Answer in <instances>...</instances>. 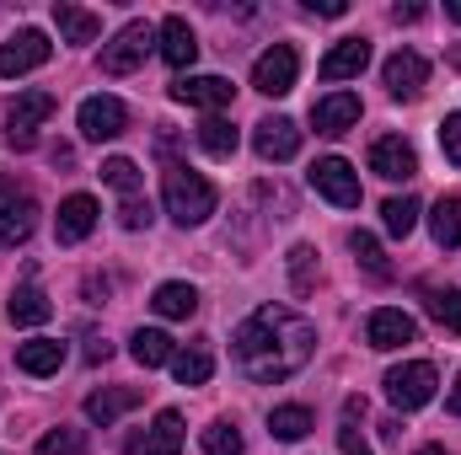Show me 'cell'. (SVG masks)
I'll return each instance as SVG.
<instances>
[{
  "mask_svg": "<svg viewBox=\"0 0 461 455\" xmlns=\"http://www.w3.org/2000/svg\"><path fill=\"white\" fill-rule=\"evenodd\" d=\"M236 364L247 380L258 386H279L290 380L295 370H306L312 348H317V327L290 311V306H258L241 327H236Z\"/></svg>",
  "mask_w": 461,
  "mask_h": 455,
  "instance_id": "cell-1",
  "label": "cell"
},
{
  "mask_svg": "<svg viewBox=\"0 0 461 455\" xmlns=\"http://www.w3.org/2000/svg\"><path fill=\"white\" fill-rule=\"evenodd\" d=\"M161 199H167V215H172L183 230L204 226V220L215 215V188H210V177L194 172V166H167V177H161Z\"/></svg>",
  "mask_w": 461,
  "mask_h": 455,
  "instance_id": "cell-2",
  "label": "cell"
},
{
  "mask_svg": "<svg viewBox=\"0 0 461 455\" xmlns=\"http://www.w3.org/2000/svg\"><path fill=\"white\" fill-rule=\"evenodd\" d=\"M386 397H392V407L397 413H413V407H424L429 397H435V386H440V375H435V364L429 359H408V364H397V370H386Z\"/></svg>",
  "mask_w": 461,
  "mask_h": 455,
  "instance_id": "cell-3",
  "label": "cell"
},
{
  "mask_svg": "<svg viewBox=\"0 0 461 455\" xmlns=\"http://www.w3.org/2000/svg\"><path fill=\"white\" fill-rule=\"evenodd\" d=\"M150 43H156V27H150V22H123L113 32V43H103V76H129V70H140L145 54H150Z\"/></svg>",
  "mask_w": 461,
  "mask_h": 455,
  "instance_id": "cell-4",
  "label": "cell"
},
{
  "mask_svg": "<svg viewBox=\"0 0 461 455\" xmlns=\"http://www.w3.org/2000/svg\"><path fill=\"white\" fill-rule=\"evenodd\" d=\"M54 92H16L11 97V108H5V134H11V145L16 150H27L32 145V134H38V123H49L54 118Z\"/></svg>",
  "mask_w": 461,
  "mask_h": 455,
  "instance_id": "cell-5",
  "label": "cell"
},
{
  "mask_svg": "<svg viewBox=\"0 0 461 455\" xmlns=\"http://www.w3.org/2000/svg\"><path fill=\"white\" fill-rule=\"evenodd\" d=\"M295 76H301V54H295L290 43H274V49L258 54V65H252V86H258L263 97H290V92H295Z\"/></svg>",
  "mask_w": 461,
  "mask_h": 455,
  "instance_id": "cell-6",
  "label": "cell"
},
{
  "mask_svg": "<svg viewBox=\"0 0 461 455\" xmlns=\"http://www.w3.org/2000/svg\"><path fill=\"white\" fill-rule=\"evenodd\" d=\"M306 183H312L328 204H339V210H354V204H359V172L348 166L344 156H322V161L306 172Z\"/></svg>",
  "mask_w": 461,
  "mask_h": 455,
  "instance_id": "cell-7",
  "label": "cell"
},
{
  "mask_svg": "<svg viewBox=\"0 0 461 455\" xmlns=\"http://www.w3.org/2000/svg\"><path fill=\"white\" fill-rule=\"evenodd\" d=\"M49 54H54V43H49L38 27H22V32H11V38L0 43V76H5V81H16V76L38 70Z\"/></svg>",
  "mask_w": 461,
  "mask_h": 455,
  "instance_id": "cell-8",
  "label": "cell"
},
{
  "mask_svg": "<svg viewBox=\"0 0 461 455\" xmlns=\"http://www.w3.org/2000/svg\"><path fill=\"white\" fill-rule=\"evenodd\" d=\"M381 81H386V92H392L397 103H413V97L424 92V81H429V59L413 54V49H397V54L381 65Z\"/></svg>",
  "mask_w": 461,
  "mask_h": 455,
  "instance_id": "cell-9",
  "label": "cell"
},
{
  "mask_svg": "<svg viewBox=\"0 0 461 455\" xmlns=\"http://www.w3.org/2000/svg\"><path fill=\"white\" fill-rule=\"evenodd\" d=\"M230 97H236V86L226 76H183V81H172V103H183V108L221 113V108H230Z\"/></svg>",
  "mask_w": 461,
  "mask_h": 455,
  "instance_id": "cell-10",
  "label": "cell"
},
{
  "mask_svg": "<svg viewBox=\"0 0 461 455\" xmlns=\"http://www.w3.org/2000/svg\"><path fill=\"white\" fill-rule=\"evenodd\" d=\"M370 172L386 177V183H408V177H419V156L402 134H381L370 145Z\"/></svg>",
  "mask_w": 461,
  "mask_h": 455,
  "instance_id": "cell-11",
  "label": "cell"
},
{
  "mask_svg": "<svg viewBox=\"0 0 461 455\" xmlns=\"http://www.w3.org/2000/svg\"><path fill=\"white\" fill-rule=\"evenodd\" d=\"M76 123H81V134L86 139H118L123 129H129V108L118 103V97H86L81 103V113H76Z\"/></svg>",
  "mask_w": 461,
  "mask_h": 455,
  "instance_id": "cell-12",
  "label": "cell"
},
{
  "mask_svg": "<svg viewBox=\"0 0 461 455\" xmlns=\"http://www.w3.org/2000/svg\"><path fill=\"white\" fill-rule=\"evenodd\" d=\"M419 338V322L408 317V311H370V322H365V343L370 348H381V353H392V348H402V343Z\"/></svg>",
  "mask_w": 461,
  "mask_h": 455,
  "instance_id": "cell-13",
  "label": "cell"
},
{
  "mask_svg": "<svg viewBox=\"0 0 461 455\" xmlns=\"http://www.w3.org/2000/svg\"><path fill=\"white\" fill-rule=\"evenodd\" d=\"M252 145H258L263 161H295V156H301V129H295L290 118H263V123L252 129Z\"/></svg>",
  "mask_w": 461,
  "mask_h": 455,
  "instance_id": "cell-14",
  "label": "cell"
},
{
  "mask_svg": "<svg viewBox=\"0 0 461 455\" xmlns=\"http://www.w3.org/2000/svg\"><path fill=\"white\" fill-rule=\"evenodd\" d=\"M97 199L92 193H70L65 204H59V220H54V236L65 241V246H76V241H86L92 236V226H97Z\"/></svg>",
  "mask_w": 461,
  "mask_h": 455,
  "instance_id": "cell-15",
  "label": "cell"
},
{
  "mask_svg": "<svg viewBox=\"0 0 461 455\" xmlns=\"http://www.w3.org/2000/svg\"><path fill=\"white\" fill-rule=\"evenodd\" d=\"M354 123H359V97L354 92H328V97L312 103V129L317 134H344Z\"/></svg>",
  "mask_w": 461,
  "mask_h": 455,
  "instance_id": "cell-16",
  "label": "cell"
},
{
  "mask_svg": "<svg viewBox=\"0 0 461 455\" xmlns=\"http://www.w3.org/2000/svg\"><path fill=\"white\" fill-rule=\"evenodd\" d=\"M365 65H370V43H365V38H339V43L322 54L317 76H322V81H348V76H359Z\"/></svg>",
  "mask_w": 461,
  "mask_h": 455,
  "instance_id": "cell-17",
  "label": "cell"
},
{
  "mask_svg": "<svg viewBox=\"0 0 461 455\" xmlns=\"http://www.w3.org/2000/svg\"><path fill=\"white\" fill-rule=\"evenodd\" d=\"M156 38H161V59H167L172 70H188V65L199 59V38H194V27H188L183 16H167V22L156 27Z\"/></svg>",
  "mask_w": 461,
  "mask_h": 455,
  "instance_id": "cell-18",
  "label": "cell"
},
{
  "mask_svg": "<svg viewBox=\"0 0 461 455\" xmlns=\"http://www.w3.org/2000/svg\"><path fill=\"white\" fill-rule=\"evenodd\" d=\"M140 402H145V391H140V386H103V391H92V397H86V418L108 429V424H118V418H123L129 407H140Z\"/></svg>",
  "mask_w": 461,
  "mask_h": 455,
  "instance_id": "cell-19",
  "label": "cell"
},
{
  "mask_svg": "<svg viewBox=\"0 0 461 455\" xmlns=\"http://www.w3.org/2000/svg\"><path fill=\"white\" fill-rule=\"evenodd\" d=\"M5 317H11V327H43V322L54 317V300H49L38 284H22V290H11V300H5Z\"/></svg>",
  "mask_w": 461,
  "mask_h": 455,
  "instance_id": "cell-20",
  "label": "cell"
},
{
  "mask_svg": "<svg viewBox=\"0 0 461 455\" xmlns=\"http://www.w3.org/2000/svg\"><path fill=\"white\" fill-rule=\"evenodd\" d=\"M32 226H38V204L22 193H11L5 204H0V246H22L27 236H32Z\"/></svg>",
  "mask_w": 461,
  "mask_h": 455,
  "instance_id": "cell-21",
  "label": "cell"
},
{
  "mask_svg": "<svg viewBox=\"0 0 461 455\" xmlns=\"http://www.w3.org/2000/svg\"><path fill=\"white\" fill-rule=\"evenodd\" d=\"M150 306H156L167 322H188V317L199 311V290H194V284H183V279H167V284H156Z\"/></svg>",
  "mask_w": 461,
  "mask_h": 455,
  "instance_id": "cell-22",
  "label": "cell"
},
{
  "mask_svg": "<svg viewBox=\"0 0 461 455\" xmlns=\"http://www.w3.org/2000/svg\"><path fill=\"white\" fill-rule=\"evenodd\" d=\"M59 364H65L59 338H27L16 348V370H27V375H59Z\"/></svg>",
  "mask_w": 461,
  "mask_h": 455,
  "instance_id": "cell-23",
  "label": "cell"
},
{
  "mask_svg": "<svg viewBox=\"0 0 461 455\" xmlns=\"http://www.w3.org/2000/svg\"><path fill=\"white\" fill-rule=\"evenodd\" d=\"M54 27H59L65 43H97V32H103V22L92 11L70 5V0H54Z\"/></svg>",
  "mask_w": 461,
  "mask_h": 455,
  "instance_id": "cell-24",
  "label": "cell"
},
{
  "mask_svg": "<svg viewBox=\"0 0 461 455\" xmlns=\"http://www.w3.org/2000/svg\"><path fill=\"white\" fill-rule=\"evenodd\" d=\"M172 375H177V386H204V380L215 375V353H210V343H188V348H177V353H172Z\"/></svg>",
  "mask_w": 461,
  "mask_h": 455,
  "instance_id": "cell-25",
  "label": "cell"
},
{
  "mask_svg": "<svg viewBox=\"0 0 461 455\" xmlns=\"http://www.w3.org/2000/svg\"><path fill=\"white\" fill-rule=\"evenodd\" d=\"M183 451V413H156V424H150V434H145V445L140 455H177Z\"/></svg>",
  "mask_w": 461,
  "mask_h": 455,
  "instance_id": "cell-26",
  "label": "cell"
},
{
  "mask_svg": "<svg viewBox=\"0 0 461 455\" xmlns=\"http://www.w3.org/2000/svg\"><path fill=\"white\" fill-rule=\"evenodd\" d=\"M129 353H134V364H145V370H161V364H172V338L161 333V327H140L134 338H129Z\"/></svg>",
  "mask_w": 461,
  "mask_h": 455,
  "instance_id": "cell-27",
  "label": "cell"
},
{
  "mask_svg": "<svg viewBox=\"0 0 461 455\" xmlns=\"http://www.w3.org/2000/svg\"><path fill=\"white\" fill-rule=\"evenodd\" d=\"M429 230L440 246H461V193H446L435 210H429Z\"/></svg>",
  "mask_w": 461,
  "mask_h": 455,
  "instance_id": "cell-28",
  "label": "cell"
},
{
  "mask_svg": "<svg viewBox=\"0 0 461 455\" xmlns=\"http://www.w3.org/2000/svg\"><path fill=\"white\" fill-rule=\"evenodd\" d=\"M199 145H204L215 161H230V156H236V123L221 118V113H210L204 123H199Z\"/></svg>",
  "mask_w": 461,
  "mask_h": 455,
  "instance_id": "cell-29",
  "label": "cell"
},
{
  "mask_svg": "<svg viewBox=\"0 0 461 455\" xmlns=\"http://www.w3.org/2000/svg\"><path fill=\"white\" fill-rule=\"evenodd\" d=\"M312 429H317V424H312V413H306L301 402H290V407H274V413H268V434H274V440H306Z\"/></svg>",
  "mask_w": 461,
  "mask_h": 455,
  "instance_id": "cell-30",
  "label": "cell"
},
{
  "mask_svg": "<svg viewBox=\"0 0 461 455\" xmlns=\"http://www.w3.org/2000/svg\"><path fill=\"white\" fill-rule=\"evenodd\" d=\"M348 252H354V263L365 268V273H375V279H386L392 268H386V257H381V241L370 236V230H354L348 236Z\"/></svg>",
  "mask_w": 461,
  "mask_h": 455,
  "instance_id": "cell-31",
  "label": "cell"
},
{
  "mask_svg": "<svg viewBox=\"0 0 461 455\" xmlns=\"http://www.w3.org/2000/svg\"><path fill=\"white\" fill-rule=\"evenodd\" d=\"M381 226L392 230V236H408V230L419 226V199H408V193L402 199H386L381 204Z\"/></svg>",
  "mask_w": 461,
  "mask_h": 455,
  "instance_id": "cell-32",
  "label": "cell"
},
{
  "mask_svg": "<svg viewBox=\"0 0 461 455\" xmlns=\"http://www.w3.org/2000/svg\"><path fill=\"white\" fill-rule=\"evenodd\" d=\"M429 317H435L446 333L461 338V290H435V295H429Z\"/></svg>",
  "mask_w": 461,
  "mask_h": 455,
  "instance_id": "cell-33",
  "label": "cell"
},
{
  "mask_svg": "<svg viewBox=\"0 0 461 455\" xmlns=\"http://www.w3.org/2000/svg\"><path fill=\"white\" fill-rule=\"evenodd\" d=\"M290 284H295V295H306L312 284H317V252L301 241V246H290Z\"/></svg>",
  "mask_w": 461,
  "mask_h": 455,
  "instance_id": "cell-34",
  "label": "cell"
},
{
  "mask_svg": "<svg viewBox=\"0 0 461 455\" xmlns=\"http://www.w3.org/2000/svg\"><path fill=\"white\" fill-rule=\"evenodd\" d=\"M103 183L129 199V193H140V166H134L129 156H113V161H103Z\"/></svg>",
  "mask_w": 461,
  "mask_h": 455,
  "instance_id": "cell-35",
  "label": "cell"
},
{
  "mask_svg": "<svg viewBox=\"0 0 461 455\" xmlns=\"http://www.w3.org/2000/svg\"><path fill=\"white\" fill-rule=\"evenodd\" d=\"M86 451V434L81 429H49L38 440V455H81Z\"/></svg>",
  "mask_w": 461,
  "mask_h": 455,
  "instance_id": "cell-36",
  "label": "cell"
},
{
  "mask_svg": "<svg viewBox=\"0 0 461 455\" xmlns=\"http://www.w3.org/2000/svg\"><path fill=\"white\" fill-rule=\"evenodd\" d=\"M204 455H241V434H236V424H210L204 429Z\"/></svg>",
  "mask_w": 461,
  "mask_h": 455,
  "instance_id": "cell-37",
  "label": "cell"
},
{
  "mask_svg": "<svg viewBox=\"0 0 461 455\" xmlns=\"http://www.w3.org/2000/svg\"><path fill=\"white\" fill-rule=\"evenodd\" d=\"M440 150H446V161H451V166H461V113L440 118Z\"/></svg>",
  "mask_w": 461,
  "mask_h": 455,
  "instance_id": "cell-38",
  "label": "cell"
},
{
  "mask_svg": "<svg viewBox=\"0 0 461 455\" xmlns=\"http://www.w3.org/2000/svg\"><path fill=\"white\" fill-rule=\"evenodd\" d=\"M359 413H365V402H348V407H344L348 424L339 429V445H344V455H370V451H365V440L354 434V418H359Z\"/></svg>",
  "mask_w": 461,
  "mask_h": 455,
  "instance_id": "cell-39",
  "label": "cell"
},
{
  "mask_svg": "<svg viewBox=\"0 0 461 455\" xmlns=\"http://www.w3.org/2000/svg\"><path fill=\"white\" fill-rule=\"evenodd\" d=\"M118 226H123V230L150 226V204H145L140 193H129V199H123V210H118Z\"/></svg>",
  "mask_w": 461,
  "mask_h": 455,
  "instance_id": "cell-40",
  "label": "cell"
},
{
  "mask_svg": "<svg viewBox=\"0 0 461 455\" xmlns=\"http://www.w3.org/2000/svg\"><path fill=\"white\" fill-rule=\"evenodd\" d=\"M306 11H312V16H344L348 0H306Z\"/></svg>",
  "mask_w": 461,
  "mask_h": 455,
  "instance_id": "cell-41",
  "label": "cell"
},
{
  "mask_svg": "<svg viewBox=\"0 0 461 455\" xmlns=\"http://www.w3.org/2000/svg\"><path fill=\"white\" fill-rule=\"evenodd\" d=\"M392 16H397V22H419V16H424V5H397Z\"/></svg>",
  "mask_w": 461,
  "mask_h": 455,
  "instance_id": "cell-42",
  "label": "cell"
},
{
  "mask_svg": "<svg viewBox=\"0 0 461 455\" xmlns=\"http://www.w3.org/2000/svg\"><path fill=\"white\" fill-rule=\"evenodd\" d=\"M446 407H451V413L461 418V375H456V386H451V397H446Z\"/></svg>",
  "mask_w": 461,
  "mask_h": 455,
  "instance_id": "cell-43",
  "label": "cell"
},
{
  "mask_svg": "<svg viewBox=\"0 0 461 455\" xmlns=\"http://www.w3.org/2000/svg\"><path fill=\"white\" fill-rule=\"evenodd\" d=\"M446 16H451V22H461V0H451V5H446Z\"/></svg>",
  "mask_w": 461,
  "mask_h": 455,
  "instance_id": "cell-44",
  "label": "cell"
},
{
  "mask_svg": "<svg viewBox=\"0 0 461 455\" xmlns=\"http://www.w3.org/2000/svg\"><path fill=\"white\" fill-rule=\"evenodd\" d=\"M413 455H451V451H440V445H424V451H413Z\"/></svg>",
  "mask_w": 461,
  "mask_h": 455,
  "instance_id": "cell-45",
  "label": "cell"
}]
</instances>
